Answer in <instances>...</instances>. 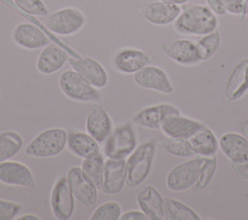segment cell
I'll list each match as a JSON object with an SVG mask.
<instances>
[{
    "instance_id": "cell-30",
    "label": "cell",
    "mask_w": 248,
    "mask_h": 220,
    "mask_svg": "<svg viewBox=\"0 0 248 220\" xmlns=\"http://www.w3.org/2000/svg\"><path fill=\"white\" fill-rule=\"evenodd\" d=\"M221 43V37L218 30H214L209 34L203 35L196 44L198 54L201 60H207L210 58L219 48Z\"/></svg>"
},
{
    "instance_id": "cell-25",
    "label": "cell",
    "mask_w": 248,
    "mask_h": 220,
    "mask_svg": "<svg viewBox=\"0 0 248 220\" xmlns=\"http://www.w3.org/2000/svg\"><path fill=\"white\" fill-rule=\"evenodd\" d=\"M68 148L80 158H88L100 153L99 142L88 133L70 132L67 140Z\"/></svg>"
},
{
    "instance_id": "cell-14",
    "label": "cell",
    "mask_w": 248,
    "mask_h": 220,
    "mask_svg": "<svg viewBox=\"0 0 248 220\" xmlns=\"http://www.w3.org/2000/svg\"><path fill=\"white\" fill-rule=\"evenodd\" d=\"M69 64L87 81L96 88H104L108 81L107 71L100 62L92 57H80L69 59Z\"/></svg>"
},
{
    "instance_id": "cell-28",
    "label": "cell",
    "mask_w": 248,
    "mask_h": 220,
    "mask_svg": "<svg viewBox=\"0 0 248 220\" xmlns=\"http://www.w3.org/2000/svg\"><path fill=\"white\" fill-rule=\"evenodd\" d=\"M105 160L101 153L95 154L88 158H85L81 164V170L83 173L96 185L98 189H101L103 171Z\"/></svg>"
},
{
    "instance_id": "cell-41",
    "label": "cell",
    "mask_w": 248,
    "mask_h": 220,
    "mask_svg": "<svg viewBox=\"0 0 248 220\" xmlns=\"http://www.w3.org/2000/svg\"><path fill=\"white\" fill-rule=\"evenodd\" d=\"M162 1H166V2H169V3L175 4V5H180V4H184L188 0H162Z\"/></svg>"
},
{
    "instance_id": "cell-39",
    "label": "cell",
    "mask_w": 248,
    "mask_h": 220,
    "mask_svg": "<svg viewBox=\"0 0 248 220\" xmlns=\"http://www.w3.org/2000/svg\"><path fill=\"white\" fill-rule=\"evenodd\" d=\"M17 220H41V217L30 213V214H23L17 217Z\"/></svg>"
},
{
    "instance_id": "cell-36",
    "label": "cell",
    "mask_w": 248,
    "mask_h": 220,
    "mask_svg": "<svg viewBox=\"0 0 248 220\" xmlns=\"http://www.w3.org/2000/svg\"><path fill=\"white\" fill-rule=\"evenodd\" d=\"M147 216L140 210H129L121 214L120 220H147Z\"/></svg>"
},
{
    "instance_id": "cell-31",
    "label": "cell",
    "mask_w": 248,
    "mask_h": 220,
    "mask_svg": "<svg viewBox=\"0 0 248 220\" xmlns=\"http://www.w3.org/2000/svg\"><path fill=\"white\" fill-rule=\"evenodd\" d=\"M159 145L168 153L177 157H190L194 154L186 140L165 138L159 141Z\"/></svg>"
},
{
    "instance_id": "cell-20",
    "label": "cell",
    "mask_w": 248,
    "mask_h": 220,
    "mask_svg": "<svg viewBox=\"0 0 248 220\" xmlns=\"http://www.w3.org/2000/svg\"><path fill=\"white\" fill-rule=\"evenodd\" d=\"M68 52L61 46L50 42L40 52L36 67L44 75H51L59 71L68 60Z\"/></svg>"
},
{
    "instance_id": "cell-11",
    "label": "cell",
    "mask_w": 248,
    "mask_h": 220,
    "mask_svg": "<svg viewBox=\"0 0 248 220\" xmlns=\"http://www.w3.org/2000/svg\"><path fill=\"white\" fill-rule=\"evenodd\" d=\"M85 128L86 132L99 143L105 142L112 131V122L107 110L97 102L88 110Z\"/></svg>"
},
{
    "instance_id": "cell-2",
    "label": "cell",
    "mask_w": 248,
    "mask_h": 220,
    "mask_svg": "<svg viewBox=\"0 0 248 220\" xmlns=\"http://www.w3.org/2000/svg\"><path fill=\"white\" fill-rule=\"evenodd\" d=\"M156 144L147 141L137 147L126 161V184L129 187L140 186L147 178L154 159Z\"/></svg>"
},
{
    "instance_id": "cell-29",
    "label": "cell",
    "mask_w": 248,
    "mask_h": 220,
    "mask_svg": "<svg viewBox=\"0 0 248 220\" xmlns=\"http://www.w3.org/2000/svg\"><path fill=\"white\" fill-rule=\"evenodd\" d=\"M165 204L169 219L171 220H200V216L192 208L183 203L171 199L166 198Z\"/></svg>"
},
{
    "instance_id": "cell-9",
    "label": "cell",
    "mask_w": 248,
    "mask_h": 220,
    "mask_svg": "<svg viewBox=\"0 0 248 220\" xmlns=\"http://www.w3.org/2000/svg\"><path fill=\"white\" fill-rule=\"evenodd\" d=\"M74 195L70 188L67 176L59 177L53 185L50 195L51 210L55 218L67 220L74 212Z\"/></svg>"
},
{
    "instance_id": "cell-33",
    "label": "cell",
    "mask_w": 248,
    "mask_h": 220,
    "mask_svg": "<svg viewBox=\"0 0 248 220\" xmlns=\"http://www.w3.org/2000/svg\"><path fill=\"white\" fill-rule=\"evenodd\" d=\"M216 167H217V161H216L215 155L211 156V157L204 158L203 164L201 169L200 177H199L197 183L195 184V189L197 191L204 189L210 183V181L212 180V178L214 176Z\"/></svg>"
},
{
    "instance_id": "cell-16",
    "label": "cell",
    "mask_w": 248,
    "mask_h": 220,
    "mask_svg": "<svg viewBox=\"0 0 248 220\" xmlns=\"http://www.w3.org/2000/svg\"><path fill=\"white\" fill-rule=\"evenodd\" d=\"M139 13L152 24L167 25L175 21L180 15V8L178 5L161 0L140 6Z\"/></svg>"
},
{
    "instance_id": "cell-10",
    "label": "cell",
    "mask_w": 248,
    "mask_h": 220,
    "mask_svg": "<svg viewBox=\"0 0 248 220\" xmlns=\"http://www.w3.org/2000/svg\"><path fill=\"white\" fill-rule=\"evenodd\" d=\"M126 184L125 159H110L105 161L101 190L107 195H115L122 191Z\"/></svg>"
},
{
    "instance_id": "cell-34",
    "label": "cell",
    "mask_w": 248,
    "mask_h": 220,
    "mask_svg": "<svg viewBox=\"0 0 248 220\" xmlns=\"http://www.w3.org/2000/svg\"><path fill=\"white\" fill-rule=\"evenodd\" d=\"M21 204L17 203L0 200V220L15 219L21 210Z\"/></svg>"
},
{
    "instance_id": "cell-7",
    "label": "cell",
    "mask_w": 248,
    "mask_h": 220,
    "mask_svg": "<svg viewBox=\"0 0 248 220\" xmlns=\"http://www.w3.org/2000/svg\"><path fill=\"white\" fill-rule=\"evenodd\" d=\"M204 158H194L175 166L167 176V186L174 192H182L197 183Z\"/></svg>"
},
{
    "instance_id": "cell-18",
    "label": "cell",
    "mask_w": 248,
    "mask_h": 220,
    "mask_svg": "<svg viewBox=\"0 0 248 220\" xmlns=\"http://www.w3.org/2000/svg\"><path fill=\"white\" fill-rule=\"evenodd\" d=\"M172 115H180L179 110L175 107L168 104H160L139 111L133 117V122L147 129L158 130L161 129L164 120Z\"/></svg>"
},
{
    "instance_id": "cell-1",
    "label": "cell",
    "mask_w": 248,
    "mask_h": 220,
    "mask_svg": "<svg viewBox=\"0 0 248 220\" xmlns=\"http://www.w3.org/2000/svg\"><path fill=\"white\" fill-rule=\"evenodd\" d=\"M217 27L215 14L205 6L193 5L185 9L174 21V29L183 35L203 36Z\"/></svg>"
},
{
    "instance_id": "cell-8",
    "label": "cell",
    "mask_w": 248,
    "mask_h": 220,
    "mask_svg": "<svg viewBox=\"0 0 248 220\" xmlns=\"http://www.w3.org/2000/svg\"><path fill=\"white\" fill-rule=\"evenodd\" d=\"M66 176L75 199L87 208L95 207L97 204L98 188L83 173L81 168H70Z\"/></svg>"
},
{
    "instance_id": "cell-26",
    "label": "cell",
    "mask_w": 248,
    "mask_h": 220,
    "mask_svg": "<svg viewBox=\"0 0 248 220\" xmlns=\"http://www.w3.org/2000/svg\"><path fill=\"white\" fill-rule=\"evenodd\" d=\"M186 141L192 151L196 154L204 157H211L217 152V140L212 131L205 126L197 131L192 137L187 139Z\"/></svg>"
},
{
    "instance_id": "cell-12",
    "label": "cell",
    "mask_w": 248,
    "mask_h": 220,
    "mask_svg": "<svg viewBox=\"0 0 248 220\" xmlns=\"http://www.w3.org/2000/svg\"><path fill=\"white\" fill-rule=\"evenodd\" d=\"M137 202L140 210L149 220L169 219L165 199L153 186L148 185L142 188L137 195Z\"/></svg>"
},
{
    "instance_id": "cell-23",
    "label": "cell",
    "mask_w": 248,
    "mask_h": 220,
    "mask_svg": "<svg viewBox=\"0 0 248 220\" xmlns=\"http://www.w3.org/2000/svg\"><path fill=\"white\" fill-rule=\"evenodd\" d=\"M164 53L182 65H192L201 61L197 47L189 40H175L162 46Z\"/></svg>"
},
{
    "instance_id": "cell-6",
    "label": "cell",
    "mask_w": 248,
    "mask_h": 220,
    "mask_svg": "<svg viewBox=\"0 0 248 220\" xmlns=\"http://www.w3.org/2000/svg\"><path fill=\"white\" fill-rule=\"evenodd\" d=\"M85 16L81 11L67 7L47 16L44 20V25L55 35L70 36L78 32L85 24Z\"/></svg>"
},
{
    "instance_id": "cell-43",
    "label": "cell",
    "mask_w": 248,
    "mask_h": 220,
    "mask_svg": "<svg viewBox=\"0 0 248 220\" xmlns=\"http://www.w3.org/2000/svg\"><path fill=\"white\" fill-rule=\"evenodd\" d=\"M0 99H1V93H0Z\"/></svg>"
},
{
    "instance_id": "cell-32",
    "label": "cell",
    "mask_w": 248,
    "mask_h": 220,
    "mask_svg": "<svg viewBox=\"0 0 248 220\" xmlns=\"http://www.w3.org/2000/svg\"><path fill=\"white\" fill-rule=\"evenodd\" d=\"M121 214V206L117 202H108L94 210L90 220H118Z\"/></svg>"
},
{
    "instance_id": "cell-42",
    "label": "cell",
    "mask_w": 248,
    "mask_h": 220,
    "mask_svg": "<svg viewBox=\"0 0 248 220\" xmlns=\"http://www.w3.org/2000/svg\"><path fill=\"white\" fill-rule=\"evenodd\" d=\"M245 11H246V14L248 16V0H245Z\"/></svg>"
},
{
    "instance_id": "cell-27",
    "label": "cell",
    "mask_w": 248,
    "mask_h": 220,
    "mask_svg": "<svg viewBox=\"0 0 248 220\" xmlns=\"http://www.w3.org/2000/svg\"><path fill=\"white\" fill-rule=\"evenodd\" d=\"M23 147L22 137L15 131L0 133V163L11 160Z\"/></svg>"
},
{
    "instance_id": "cell-4",
    "label": "cell",
    "mask_w": 248,
    "mask_h": 220,
    "mask_svg": "<svg viewBox=\"0 0 248 220\" xmlns=\"http://www.w3.org/2000/svg\"><path fill=\"white\" fill-rule=\"evenodd\" d=\"M137 135L131 123H124L111 131L105 141L104 153L107 158L125 159L137 148Z\"/></svg>"
},
{
    "instance_id": "cell-17",
    "label": "cell",
    "mask_w": 248,
    "mask_h": 220,
    "mask_svg": "<svg viewBox=\"0 0 248 220\" xmlns=\"http://www.w3.org/2000/svg\"><path fill=\"white\" fill-rule=\"evenodd\" d=\"M135 82L145 89L155 90L161 93H171L172 85L167 74L156 66H145L134 74Z\"/></svg>"
},
{
    "instance_id": "cell-24",
    "label": "cell",
    "mask_w": 248,
    "mask_h": 220,
    "mask_svg": "<svg viewBox=\"0 0 248 220\" xmlns=\"http://www.w3.org/2000/svg\"><path fill=\"white\" fill-rule=\"evenodd\" d=\"M248 91V58L240 60L232 69L226 84V97L235 101Z\"/></svg>"
},
{
    "instance_id": "cell-19",
    "label": "cell",
    "mask_w": 248,
    "mask_h": 220,
    "mask_svg": "<svg viewBox=\"0 0 248 220\" xmlns=\"http://www.w3.org/2000/svg\"><path fill=\"white\" fill-rule=\"evenodd\" d=\"M152 57L143 50L136 48H123L117 51L113 57L114 68L122 74H135L147 66Z\"/></svg>"
},
{
    "instance_id": "cell-21",
    "label": "cell",
    "mask_w": 248,
    "mask_h": 220,
    "mask_svg": "<svg viewBox=\"0 0 248 220\" xmlns=\"http://www.w3.org/2000/svg\"><path fill=\"white\" fill-rule=\"evenodd\" d=\"M219 146L232 163L248 162V140L244 136L237 133H226L220 138Z\"/></svg>"
},
{
    "instance_id": "cell-37",
    "label": "cell",
    "mask_w": 248,
    "mask_h": 220,
    "mask_svg": "<svg viewBox=\"0 0 248 220\" xmlns=\"http://www.w3.org/2000/svg\"><path fill=\"white\" fill-rule=\"evenodd\" d=\"M208 8L216 15H224L226 14V9L222 4L221 0H206Z\"/></svg>"
},
{
    "instance_id": "cell-13",
    "label": "cell",
    "mask_w": 248,
    "mask_h": 220,
    "mask_svg": "<svg viewBox=\"0 0 248 220\" xmlns=\"http://www.w3.org/2000/svg\"><path fill=\"white\" fill-rule=\"evenodd\" d=\"M12 37L17 46L26 49L43 48L51 42L45 31L30 22L17 24L13 31Z\"/></svg>"
},
{
    "instance_id": "cell-40",
    "label": "cell",
    "mask_w": 248,
    "mask_h": 220,
    "mask_svg": "<svg viewBox=\"0 0 248 220\" xmlns=\"http://www.w3.org/2000/svg\"><path fill=\"white\" fill-rule=\"evenodd\" d=\"M240 131L245 137L248 138V117L244 119L240 124Z\"/></svg>"
},
{
    "instance_id": "cell-35",
    "label": "cell",
    "mask_w": 248,
    "mask_h": 220,
    "mask_svg": "<svg viewBox=\"0 0 248 220\" xmlns=\"http://www.w3.org/2000/svg\"><path fill=\"white\" fill-rule=\"evenodd\" d=\"M227 12L233 15H243L245 12L244 0H221Z\"/></svg>"
},
{
    "instance_id": "cell-22",
    "label": "cell",
    "mask_w": 248,
    "mask_h": 220,
    "mask_svg": "<svg viewBox=\"0 0 248 220\" xmlns=\"http://www.w3.org/2000/svg\"><path fill=\"white\" fill-rule=\"evenodd\" d=\"M203 126L197 120L180 115H172L164 120L161 129L169 138L187 140Z\"/></svg>"
},
{
    "instance_id": "cell-15",
    "label": "cell",
    "mask_w": 248,
    "mask_h": 220,
    "mask_svg": "<svg viewBox=\"0 0 248 220\" xmlns=\"http://www.w3.org/2000/svg\"><path fill=\"white\" fill-rule=\"evenodd\" d=\"M0 181L7 185L34 188L35 178L30 169L17 161H4L0 163Z\"/></svg>"
},
{
    "instance_id": "cell-3",
    "label": "cell",
    "mask_w": 248,
    "mask_h": 220,
    "mask_svg": "<svg viewBox=\"0 0 248 220\" xmlns=\"http://www.w3.org/2000/svg\"><path fill=\"white\" fill-rule=\"evenodd\" d=\"M68 133L63 128H49L38 134L26 146L25 153L36 158H49L60 154L67 145Z\"/></svg>"
},
{
    "instance_id": "cell-38",
    "label": "cell",
    "mask_w": 248,
    "mask_h": 220,
    "mask_svg": "<svg viewBox=\"0 0 248 220\" xmlns=\"http://www.w3.org/2000/svg\"><path fill=\"white\" fill-rule=\"evenodd\" d=\"M232 168L234 169V171L241 175L242 177L248 178V162L244 163V164H235V163H232Z\"/></svg>"
},
{
    "instance_id": "cell-5",
    "label": "cell",
    "mask_w": 248,
    "mask_h": 220,
    "mask_svg": "<svg viewBox=\"0 0 248 220\" xmlns=\"http://www.w3.org/2000/svg\"><path fill=\"white\" fill-rule=\"evenodd\" d=\"M59 86L68 98L75 101L96 103L101 99L98 88L75 70H66L60 75Z\"/></svg>"
}]
</instances>
